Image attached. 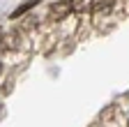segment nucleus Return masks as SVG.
<instances>
[{
  "instance_id": "f257e3e1",
  "label": "nucleus",
  "mask_w": 129,
  "mask_h": 127,
  "mask_svg": "<svg viewBox=\"0 0 129 127\" xmlns=\"http://www.w3.org/2000/svg\"><path fill=\"white\" fill-rule=\"evenodd\" d=\"M3 49L5 51H19L21 49V33L16 28L7 30V33L3 35Z\"/></svg>"
},
{
  "instance_id": "f03ea898",
  "label": "nucleus",
  "mask_w": 129,
  "mask_h": 127,
  "mask_svg": "<svg viewBox=\"0 0 129 127\" xmlns=\"http://www.w3.org/2000/svg\"><path fill=\"white\" fill-rule=\"evenodd\" d=\"M69 12H72V7H69L67 3H55V5L51 7V14H48V19H51V21H62Z\"/></svg>"
},
{
  "instance_id": "7ed1b4c3",
  "label": "nucleus",
  "mask_w": 129,
  "mask_h": 127,
  "mask_svg": "<svg viewBox=\"0 0 129 127\" xmlns=\"http://www.w3.org/2000/svg\"><path fill=\"white\" fill-rule=\"evenodd\" d=\"M69 7H72V12H76V14H88V12H92V7H94V0H69Z\"/></svg>"
},
{
  "instance_id": "20e7f679",
  "label": "nucleus",
  "mask_w": 129,
  "mask_h": 127,
  "mask_svg": "<svg viewBox=\"0 0 129 127\" xmlns=\"http://www.w3.org/2000/svg\"><path fill=\"white\" fill-rule=\"evenodd\" d=\"M111 9H113V0H104L97 7V16H106V14H111Z\"/></svg>"
},
{
  "instance_id": "39448f33",
  "label": "nucleus",
  "mask_w": 129,
  "mask_h": 127,
  "mask_svg": "<svg viewBox=\"0 0 129 127\" xmlns=\"http://www.w3.org/2000/svg\"><path fill=\"white\" fill-rule=\"evenodd\" d=\"M35 5H37V0H30V3H23L19 9H16V12H12V16H21V14H25L28 9H32Z\"/></svg>"
},
{
  "instance_id": "423d86ee",
  "label": "nucleus",
  "mask_w": 129,
  "mask_h": 127,
  "mask_svg": "<svg viewBox=\"0 0 129 127\" xmlns=\"http://www.w3.org/2000/svg\"><path fill=\"white\" fill-rule=\"evenodd\" d=\"M0 74H3V62H0Z\"/></svg>"
},
{
  "instance_id": "0eeeda50",
  "label": "nucleus",
  "mask_w": 129,
  "mask_h": 127,
  "mask_svg": "<svg viewBox=\"0 0 129 127\" xmlns=\"http://www.w3.org/2000/svg\"><path fill=\"white\" fill-rule=\"evenodd\" d=\"M0 116H3V104H0Z\"/></svg>"
}]
</instances>
